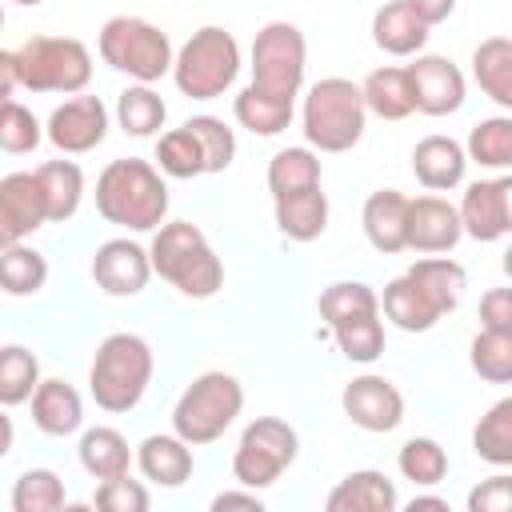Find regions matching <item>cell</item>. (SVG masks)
<instances>
[{
	"mask_svg": "<svg viewBox=\"0 0 512 512\" xmlns=\"http://www.w3.org/2000/svg\"><path fill=\"white\" fill-rule=\"evenodd\" d=\"M12 4H20V8H36V4H44V0H12Z\"/></svg>",
	"mask_w": 512,
	"mask_h": 512,
	"instance_id": "obj_55",
	"label": "cell"
},
{
	"mask_svg": "<svg viewBox=\"0 0 512 512\" xmlns=\"http://www.w3.org/2000/svg\"><path fill=\"white\" fill-rule=\"evenodd\" d=\"M44 140V124L16 100H8L0 108V152H12V156H28L32 148H40Z\"/></svg>",
	"mask_w": 512,
	"mask_h": 512,
	"instance_id": "obj_45",
	"label": "cell"
},
{
	"mask_svg": "<svg viewBox=\"0 0 512 512\" xmlns=\"http://www.w3.org/2000/svg\"><path fill=\"white\" fill-rule=\"evenodd\" d=\"M512 508V476L500 468L468 492V512H508Z\"/></svg>",
	"mask_w": 512,
	"mask_h": 512,
	"instance_id": "obj_47",
	"label": "cell"
},
{
	"mask_svg": "<svg viewBox=\"0 0 512 512\" xmlns=\"http://www.w3.org/2000/svg\"><path fill=\"white\" fill-rule=\"evenodd\" d=\"M464 156H468V164H480L488 172H508L512 168V116L496 112V116L476 120L468 128Z\"/></svg>",
	"mask_w": 512,
	"mask_h": 512,
	"instance_id": "obj_33",
	"label": "cell"
},
{
	"mask_svg": "<svg viewBox=\"0 0 512 512\" xmlns=\"http://www.w3.org/2000/svg\"><path fill=\"white\" fill-rule=\"evenodd\" d=\"M332 340H336V348H340L344 360H352V364H372V360L384 356V340H388V336H384L380 312H372V316H356V320L336 324V328H332Z\"/></svg>",
	"mask_w": 512,
	"mask_h": 512,
	"instance_id": "obj_43",
	"label": "cell"
},
{
	"mask_svg": "<svg viewBox=\"0 0 512 512\" xmlns=\"http://www.w3.org/2000/svg\"><path fill=\"white\" fill-rule=\"evenodd\" d=\"M408 276L424 288V296L440 308V316L456 312V308H460V300H464V288H468V272H464V264H460V260H452L448 252L412 260V264H408Z\"/></svg>",
	"mask_w": 512,
	"mask_h": 512,
	"instance_id": "obj_26",
	"label": "cell"
},
{
	"mask_svg": "<svg viewBox=\"0 0 512 512\" xmlns=\"http://www.w3.org/2000/svg\"><path fill=\"white\" fill-rule=\"evenodd\" d=\"M264 180H268V192H272V196H288V192H300V188H316V184L324 180L320 152H312L308 144H288V148L272 152Z\"/></svg>",
	"mask_w": 512,
	"mask_h": 512,
	"instance_id": "obj_34",
	"label": "cell"
},
{
	"mask_svg": "<svg viewBox=\"0 0 512 512\" xmlns=\"http://www.w3.org/2000/svg\"><path fill=\"white\" fill-rule=\"evenodd\" d=\"M232 116L240 128H248L252 136H280L292 116H296V100H284V96H268L260 88H240L232 96Z\"/></svg>",
	"mask_w": 512,
	"mask_h": 512,
	"instance_id": "obj_30",
	"label": "cell"
},
{
	"mask_svg": "<svg viewBox=\"0 0 512 512\" xmlns=\"http://www.w3.org/2000/svg\"><path fill=\"white\" fill-rule=\"evenodd\" d=\"M16 88H20V76H16V52L0 48V108L12 100Z\"/></svg>",
	"mask_w": 512,
	"mask_h": 512,
	"instance_id": "obj_51",
	"label": "cell"
},
{
	"mask_svg": "<svg viewBox=\"0 0 512 512\" xmlns=\"http://www.w3.org/2000/svg\"><path fill=\"white\" fill-rule=\"evenodd\" d=\"M152 276L172 284L184 300H212L224 288V260L192 220H164L148 244Z\"/></svg>",
	"mask_w": 512,
	"mask_h": 512,
	"instance_id": "obj_2",
	"label": "cell"
},
{
	"mask_svg": "<svg viewBox=\"0 0 512 512\" xmlns=\"http://www.w3.org/2000/svg\"><path fill=\"white\" fill-rule=\"evenodd\" d=\"M96 212L124 232H152L168 220V180L152 160L120 156L96 176Z\"/></svg>",
	"mask_w": 512,
	"mask_h": 512,
	"instance_id": "obj_1",
	"label": "cell"
},
{
	"mask_svg": "<svg viewBox=\"0 0 512 512\" xmlns=\"http://www.w3.org/2000/svg\"><path fill=\"white\" fill-rule=\"evenodd\" d=\"M16 240H20V236H16V228H12V224H8V216L0 212V248H8V244H16Z\"/></svg>",
	"mask_w": 512,
	"mask_h": 512,
	"instance_id": "obj_54",
	"label": "cell"
},
{
	"mask_svg": "<svg viewBox=\"0 0 512 512\" xmlns=\"http://www.w3.org/2000/svg\"><path fill=\"white\" fill-rule=\"evenodd\" d=\"M468 364L484 384H508L512 380V332L480 328L468 344Z\"/></svg>",
	"mask_w": 512,
	"mask_h": 512,
	"instance_id": "obj_41",
	"label": "cell"
},
{
	"mask_svg": "<svg viewBox=\"0 0 512 512\" xmlns=\"http://www.w3.org/2000/svg\"><path fill=\"white\" fill-rule=\"evenodd\" d=\"M76 456H80V468H84L92 480H112V476H124V472L132 468V448H128V440H124V432H116V428H108V424L80 428Z\"/></svg>",
	"mask_w": 512,
	"mask_h": 512,
	"instance_id": "obj_27",
	"label": "cell"
},
{
	"mask_svg": "<svg viewBox=\"0 0 512 512\" xmlns=\"http://www.w3.org/2000/svg\"><path fill=\"white\" fill-rule=\"evenodd\" d=\"M44 284H48V260L40 248L24 240L0 248V292L4 296L24 300V296H36Z\"/></svg>",
	"mask_w": 512,
	"mask_h": 512,
	"instance_id": "obj_35",
	"label": "cell"
},
{
	"mask_svg": "<svg viewBox=\"0 0 512 512\" xmlns=\"http://www.w3.org/2000/svg\"><path fill=\"white\" fill-rule=\"evenodd\" d=\"M184 128L196 136V144L204 152V172H228L232 168V160H236V132L220 116L200 112V116H188Z\"/></svg>",
	"mask_w": 512,
	"mask_h": 512,
	"instance_id": "obj_44",
	"label": "cell"
},
{
	"mask_svg": "<svg viewBox=\"0 0 512 512\" xmlns=\"http://www.w3.org/2000/svg\"><path fill=\"white\" fill-rule=\"evenodd\" d=\"M228 508H244V512H264V500L256 488H228L220 496H212V512H228Z\"/></svg>",
	"mask_w": 512,
	"mask_h": 512,
	"instance_id": "obj_49",
	"label": "cell"
},
{
	"mask_svg": "<svg viewBox=\"0 0 512 512\" xmlns=\"http://www.w3.org/2000/svg\"><path fill=\"white\" fill-rule=\"evenodd\" d=\"M36 180L44 188V204H48V224H64L76 216L80 200H84V172L76 160H44L36 168Z\"/></svg>",
	"mask_w": 512,
	"mask_h": 512,
	"instance_id": "obj_32",
	"label": "cell"
},
{
	"mask_svg": "<svg viewBox=\"0 0 512 512\" xmlns=\"http://www.w3.org/2000/svg\"><path fill=\"white\" fill-rule=\"evenodd\" d=\"M460 240H464V232H460L456 204H448L440 192L408 196L404 248H412V252H420V256H440V252H452Z\"/></svg>",
	"mask_w": 512,
	"mask_h": 512,
	"instance_id": "obj_16",
	"label": "cell"
},
{
	"mask_svg": "<svg viewBox=\"0 0 512 512\" xmlns=\"http://www.w3.org/2000/svg\"><path fill=\"white\" fill-rule=\"evenodd\" d=\"M472 80L496 108H512V40L508 36H488L472 48Z\"/></svg>",
	"mask_w": 512,
	"mask_h": 512,
	"instance_id": "obj_28",
	"label": "cell"
},
{
	"mask_svg": "<svg viewBox=\"0 0 512 512\" xmlns=\"http://www.w3.org/2000/svg\"><path fill=\"white\" fill-rule=\"evenodd\" d=\"M132 464L140 468V476L156 488H180L192 480L196 472V456L192 444L180 440L176 432H152L132 448Z\"/></svg>",
	"mask_w": 512,
	"mask_h": 512,
	"instance_id": "obj_17",
	"label": "cell"
},
{
	"mask_svg": "<svg viewBox=\"0 0 512 512\" xmlns=\"http://www.w3.org/2000/svg\"><path fill=\"white\" fill-rule=\"evenodd\" d=\"M92 504H96V508H104V512H148L152 496H148V488H144L140 480H132V476L124 472V476L100 480V484H96Z\"/></svg>",
	"mask_w": 512,
	"mask_h": 512,
	"instance_id": "obj_46",
	"label": "cell"
},
{
	"mask_svg": "<svg viewBox=\"0 0 512 512\" xmlns=\"http://www.w3.org/2000/svg\"><path fill=\"white\" fill-rule=\"evenodd\" d=\"M340 408L360 432H372V436L396 432L404 424V412H408L404 408V392L380 372L352 376L344 384V392H340Z\"/></svg>",
	"mask_w": 512,
	"mask_h": 512,
	"instance_id": "obj_14",
	"label": "cell"
},
{
	"mask_svg": "<svg viewBox=\"0 0 512 512\" xmlns=\"http://www.w3.org/2000/svg\"><path fill=\"white\" fill-rule=\"evenodd\" d=\"M328 512H396L400 492L380 468H356L336 480V488L324 496Z\"/></svg>",
	"mask_w": 512,
	"mask_h": 512,
	"instance_id": "obj_20",
	"label": "cell"
},
{
	"mask_svg": "<svg viewBox=\"0 0 512 512\" xmlns=\"http://www.w3.org/2000/svg\"><path fill=\"white\" fill-rule=\"evenodd\" d=\"M112 128V112L100 96H88V92H76L68 96L64 104H56L44 120V140L60 152V156H84L92 148L104 144Z\"/></svg>",
	"mask_w": 512,
	"mask_h": 512,
	"instance_id": "obj_11",
	"label": "cell"
},
{
	"mask_svg": "<svg viewBox=\"0 0 512 512\" xmlns=\"http://www.w3.org/2000/svg\"><path fill=\"white\" fill-rule=\"evenodd\" d=\"M16 52V76L28 92L76 96L92 84V52L76 36H28Z\"/></svg>",
	"mask_w": 512,
	"mask_h": 512,
	"instance_id": "obj_8",
	"label": "cell"
},
{
	"mask_svg": "<svg viewBox=\"0 0 512 512\" xmlns=\"http://www.w3.org/2000/svg\"><path fill=\"white\" fill-rule=\"evenodd\" d=\"M272 220H276V232L292 244H312L324 236L328 228V196L324 188H300V192H288V196H272Z\"/></svg>",
	"mask_w": 512,
	"mask_h": 512,
	"instance_id": "obj_21",
	"label": "cell"
},
{
	"mask_svg": "<svg viewBox=\"0 0 512 512\" xmlns=\"http://www.w3.org/2000/svg\"><path fill=\"white\" fill-rule=\"evenodd\" d=\"M480 328L512 332V292L508 288H488L480 296Z\"/></svg>",
	"mask_w": 512,
	"mask_h": 512,
	"instance_id": "obj_48",
	"label": "cell"
},
{
	"mask_svg": "<svg viewBox=\"0 0 512 512\" xmlns=\"http://www.w3.org/2000/svg\"><path fill=\"white\" fill-rule=\"evenodd\" d=\"M316 312H320V320H324L328 328H336V324H344V320L380 312V296H376V288L364 284V280H336V284H328V288L316 296Z\"/></svg>",
	"mask_w": 512,
	"mask_h": 512,
	"instance_id": "obj_38",
	"label": "cell"
},
{
	"mask_svg": "<svg viewBox=\"0 0 512 512\" xmlns=\"http://www.w3.org/2000/svg\"><path fill=\"white\" fill-rule=\"evenodd\" d=\"M40 384V356L28 344H0V408H20Z\"/></svg>",
	"mask_w": 512,
	"mask_h": 512,
	"instance_id": "obj_37",
	"label": "cell"
},
{
	"mask_svg": "<svg viewBox=\"0 0 512 512\" xmlns=\"http://www.w3.org/2000/svg\"><path fill=\"white\" fill-rule=\"evenodd\" d=\"M428 36H432V28L412 12L408 0H388L372 12V44L388 56H400V60L416 56V52H424Z\"/></svg>",
	"mask_w": 512,
	"mask_h": 512,
	"instance_id": "obj_23",
	"label": "cell"
},
{
	"mask_svg": "<svg viewBox=\"0 0 512 512\" xmlns=\"http://www.w3.org/2000/svg\"><path fill=\"white\" fill-rule=\"evenodd\" d=\"M28 404H32V424L44 436H76L84 428V400L60 376H40Z\"/></svg>",
	"mask_w": 512,
	"mask_h": 512,
	"instance_id": "obj_19",
	"label": "cell"
},
{
	"mask_svg": "<svg viewBox=\"0 0 512 512\" xmlns=\"http://www.w3.org/2000/svg\"><path fill=\"white\" fill-rule=\"evenodd\" d=\"M244 412V384L232 372H200L172 404V432L192 448L216 444Z\"/></svg>",
	"mask_w": 512,
	"mask_h": 512,
	"instance_id": "obj_6",
	"label": "cell"
},
{
	"mask_svg": "<svg viewBox=\"0 0 512 512\" xmlns=\"http://www.w3.org/2000/svg\"><path fill=\"white\" fill-rule=\"evenodd\" d=\"M464 172H468V156H464V144L452 140V136H424L416 140L412 148V176L428 188V192H452L464 184Z\"/></svg>",
	"mask_w": 512,
	"mask_h": 512,
	"instance_id": "obj_18",
	"label": "cell"
},
{
	"mask_svg": "<svg viewBox=\"0 0 512 512\" xmlns=\"http://www.w3.org/2000/svg\"><path fill=\"white\" fill-rule=\"evenodd\" d=\"M408 512H448V500L444 496H428V492H416L408 504Z\"/></svg>",
	"mask_w": 512,
	"mask_h": 512,
	"instance_id": "obj_52",
	"label": "cell"
},
{
	"mask_svg": "<svg viewBox=\"0 0 512 512\" xmlns=\"http://www.w3.org/2000/svg\"><path fill=\"white\" fill-rule=\"evenodd\" d=\"M396 468L416 488H436L448 476V452L432 436H408L396 452Z\"/></svg>",
	"mask_w": 512,
	"mask_h": 512,
	"instance_id": "obj_39",
	"label": "cell"
},
{
	"mask_svg": "<svg viewBox=\"0 0 512 512\" xmlns=\"http://www.w3.org/2000/svg\"><path fill=\"white\" fill-rule=\"evenodd\" d=\"M64 504L68 492L52 468H28L12 484V512H60Z\"/></svg>",
	"mask_w": 512,
	"mask_h": 512,
	"instance_id": "obj_42",
	"label": "cell"
},
{
	"mask_svg": "<svg viewBox=\"0 0 512 512\" xmlns=\"http://www.w3.org/2000/svg\"><path fill=\"white\" fill-rule=\"evenodd\" d=\"M412 4V12L428 24V28H436V24H444L452 12H456V0H408Z\"/></svg>",
	"mask_w": 512,
	"mask_h": 512,
	"instance_id": "obj_50",
	"label": "cell"
},
{
	"mask_svg": "<svg viewBox=\"0 0 512 512\" xmlns=\"http://www.w3.org/2000/svg\"><path fill=\"white\" fill-rule=\"evenodd\" d=\"M460 232L476 244H496L512 232V176H488L464 184V196L456 204Z\"/></svg>",
	"mask_w": 512,
	"mask_h": 512,
	"instance_id": "obj_12",
	"label": "cell"
},
{
	"mask_svg": "<svg viewBox=\"0 0 512 512\" xmlns=\"http://www.w3.org/2000/svg\"><path fill=\"white\" fill-rule=\"evenodd\" d=\"M0 212L8 216V224L16 228L20 240L48 224V204H44V188L36 180V168L0 176Z\"/></svg>",
	"mask_w": 512,
	"mask_h": 512,
	"instance_id": "obj_25",
	"label": "cell"
},
{
	"mask_svg": "<svg viewBox=\"0 0 512 512\" xmlns=\"http://www.w3.org/2000/svg\"><path fill=\"white\" fill-rule=\"evenodd\" d=\"M252 88L268 96L296 100L304 88V68H308V40L292 20H268L252 36Z\"/></svg>",
	"mask_w": 512,
	"mask_h": 512,
	"instance_id": "obj_10",
	"label": "cell"
},
{
	"mask_svg": "<svg viewBox=\"0 0 512 512\" xmlns=\"http://www.w3.org/2000/svg\"><path fill=\"white\" fill-rule=\"evenodd\" d=\"M380 296V316L392 324V328H400V332H432L444 316H440V308L424 296V288L408 276V272H400V276H392L388 284H384V292H376Z\"/></svg>",
	"mask_w": 512,
	"mask_h": 512,
	"instance_id": "obj_24",
	"label": "cell"
},
{
	"mask_svg": "<svg viewBox=\"0 0 512 512\" xmlns=\"http://www.w3.org/2000/svg\"><path fill=\"white\" fill-rule=\"evenodd\" d=\"M472 452L492 468H512V396H500L472 428Z\"/></svg>",
	"mask_w": 512,
	"mask_h": 512,
	"instance_id": "obj_36",
	"label": "cell"
},
{
	"mask_svg": "<svg viewBox=\"0 0 512 512\" xmlns=\"http://www.w3.org/2000/svg\"><path fill=\"white\" fill-rule=\"evenodd\" d=\"M0 28H4V0H0Z\"/></svg>",
	"mask_w": 512,
	"mask_h": 512,
	"instance_id": "obj_56",
	"label": "cell"
},
{
	"mask_svg": "<svg viewBox=\"0 0 512 512\" xmlns=\"http://www.w3.org/2000/svg\"><path fill=\"white\" fill-rule=\"evenodd\" d=\"M12 444H16V424H12L8 408H0V460L12 452Z\"/></svg>",
	"mask_w": 512,
	"mask_h": 512,
	"instance_id": "obj_53",
	"label": "cell"
},
{
	"mask_svg": "<svg viewBox=\"0 0 512 512\" xmlns=\"http://www.w3.org/2000/svg\"><path fill=\"white\" fill-rule=\"evenodd\" d=\"M96 48H100V60L112 72L128 76L132 84H156L160 76L172 72V56H176L164 28H156L144 16H128V12L104 20Z\"/></svg>",
	"mask_w": 512,
	"mask_h": 512,
	"instance_id": "obj_7",
	"label": "cell"
},
{
	"mask_svg": "<svg viewBox=\"0 0 512 512\" xmlns=\"http://www.w3.org/2000/svg\"><path fill=\"white\" fill-rule=\"evenodd\" d=\"M360 96H364L368 116H380V120H408V116L416 112V108H412L408 72H404L400 64L372 68V72L360 80Z\"/></svg>",
	"mask_w": 512,
	"mask_h": 512,
	"instance_id": "obj_29",
	"label": "cell"
},
{
	"mask_svg": "<svg viewBox=\"0 0 512 512\" xmlns=\"http://www.w3.org/2000/svg\"><path fill=\"white\" fill-rule=\"evenodd\" d=\"M240 64V40L220 24H204L176 48L168 76L188 100H220L236 84Z\"/></svg>",
	"mask_w": 512,
	"mask_h": 512,
	"instance_id": "obj_5",
	"label": "cell"
},
{
	"mask_svg": "<svg viewBox=\"0 0 512 512\" xmlns=\"http://www.w3.org/2000/svg\"><path fill=\"white\" fill-rule=\"evenodd\" d=\"M408 88H412V108L420 116H452L468 100V80L464 72L440 56V52H416L412 64H404Z\"/></svg>",
	"mask_w": 512,
	"mask_h": 512,
	"instance_id": "obj_13",
	"label": "cell"
},
{
	"mask_svg": "<svg viewBox=\"0 0 512 512\" xmlns=\"http://www.w3.org/2000/svg\"><path fill=\"white\" fill-rule=\"evenodd\" d=\"M368 108L360 96V84L348 76H324L304 92L300 104V132L312 152H352L364 140Z\"/></svg>",
	"mask_w": 512,
	"mask_h": 512,
	"instance_id": "obj_4",
	"label": "cell"
},
{
	"mask_svg": "<svg viewBox=\"0 0 512 512\" xmlns=\"http://www.w3.org/2000/svg\"><path fill=\"white\" fill-rule=\"evenodd\" d=\"M300 456V432L280 416H256L244 424L232 452V480L244 488H272Z\"/></svg>",
	"mask_w": 512,
	"mask_h": 512,
	"instance_id": "obj_9",
	"label": "cell"
},
{
	"mask_svg": "<svg viewBox=\"0 0 512 512\" xmlns=\"http://www.w3.org/2000/svg\"><path fill=\"white\" fill-rule=\"evenodd\" d=\"M156 372V352L140 332H108L88 364V392L104 412H132Z\"/></svg>",
	"mask_w": 512,
	"mask_h": 512,
	"instance_id": "obj_3",
	"label": "cell"
},
{
	"mask_svg": "<svg viewBox=\"0 0 512 512\" xmlns=\"http://www.w3.org/2000/svg\"><path fill=\"white\" fill-rule=\"evenodd\" d=\"M152 164L164 172V180H196V176H204V152H200L196 136L184 124L156 136Z\"/></svg>",
	"mask_w": 512,
	"mask_h": 512,
	"instance_id": "obj_40",
	"label": "cell"
},
{
	"mask_svg": "<svg viewBox=\"0 0 512 512\" xmlns=\"http://www.w3.org/2000/svg\"><path fill=\"white\" fill-rule=\"evenodd\" d=\"M112 116H116V124H120L124 136L148 140V136H160V128L168 120V104H164V96L152 84H128L116 96Z\"/></svg>",
	"mask_w": 512,
	"mask_h": 512,
	"instance_id": "obj_31",
	"label": "cell"
},
{
	"mask_svg": "<svg viewBox=\"0 0 512 512\" xmlns=\"http://www.w3.org/2000/svg\"><path fill=\"white\" fill-rule=\"evenodd\" d=\"M360 224L368 244L380 256H396L404 252V228H408V196L400 188H376L364 208H360Z\"/></svg>",
	"mask_w": 512,
	"mask_h": 512,
	"instance_id": "obj_22",
	"label": "cell"
},
{
	"mask_svg": "<svg viewBox=\"0 0 512 512\" xmlns=\"http://www.w3.org/2000/svg\"><path fill=\"white\" fill-rule=\"evenodd\" d=\"M92 284L104 292V296H116V300H128V296H140L152 280V260H148V248L132 236H112L104 244H96L92 252Z\"/></svg>",
	"mask_w": 512,
	"mask_h": 512,
	"instance_id": "obj_15",
	"label": "cell"
}]
</instances>
